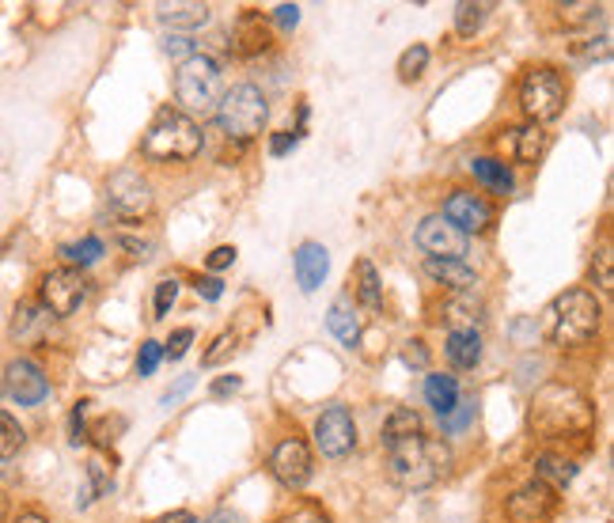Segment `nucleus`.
Listing matches in <instances>:
<instances>
[{
    "mask_svg": "<svg viewBox=\"0 0 614 523\" xmlns=\"http://www.w3.org/2000/svg\"><path fill=\"white\" fill-rule=\"evenodd\" d=\"M528 425L539 440H569L584 437L595 425V410L576 387L569 384H547L539 387L528 406Z\"/></svg>",
    "mask_w": 614,
    "mask_h": 523,
    "instance_id": "f257e3e1",
    "label": "nucleus"
},
{
    "mask_svg": "<svg viewBox=\"0 0 614 523\" xmlns=\"http://www.w3.org/2000/svg\"><path fill=\"white\" fill-rule=\"evenodd\" d=\"M448 463H451L448 444L433 437H409L403 444L387 448V474L403 490H429V485H436L448 474Z\"/></svg>",
    "mask_w": 614,
    "mask_h": 523,
    "instance_id": "f03ea898",
    "label": "nucleus"
},
{
    "mask_svg": "<svg viewBox=\"0 0 614 523\" xmlns=\"http://www.w3.org/2000/svg\"><path fill=\"white\" fill-rule=\"evenodd\" d=\"M600 304H595L592 292L584 289H569L562 296L554 300V304L547 307V334L554 345H565V349H573V345H584L595 338V331H600Z\"/></svg>",
    "mask_w": 614,
    "mask_h": 523,
    "instance_id": "7ed1b4c3",
    "label": "nucleus"
},
{
    "mask_svg": "<svg viewBox=\"0 0 614 523\" xmlns=\"http://www.w3.org/2000/svg\"><path fill=\"white\" fill-rule=\"evenodd\" d=\"M141 153L156 164H183L201 153V126L194 118H186L179 111H159L156 122L148 126Z\"/></svg>",
    "mask_w": 614,
    "mask_h": 523,
    "instance_id": "20e7f679",
    "label": "nucleus"
},
{
    "mask_svg": "<svg viewBox=\"0 0 614 523\" xmlns=\"http://www.w3.org/2000/svg\"><path fill=\"white\" fill-rule=\"evenodd\" d=\"M175 95L190 114H217L220 100H225V76H220V65L205 53H194L190 61H183L179 73H175Z\"/></svg>",
    "mask_w": 614,
    "mask_h": 523,
    "instance_id": "39448f33",
    "label": "nucleus"
},
{
    "mask_svg": "<svg viewBox=\"0 0 614 523\" xmlns=\"http://www.w3.org/2000/svg\"><path fill=\"white\" fill-rule=\"evenodd\" d=\"M266 118H270V103H266L262 87L254 84H236L217 106V122L231 140H254Z\"/></svg>",
    "mask_w": 614,
    "mask_h": 523,
    "instance_id": "423d86ee",
    "label": "nucleus"
},
{
    "mask_svg": "<svg viewBox=\"0 0 614 523\" xmlns=\"http://www.w3.org/2000/svg\"><path fill=\"white\" fill-rule=\"evenodd\" d=\"M520 106L523 114L531 118V126H542V122H554L565 106V80L558 69L542 65L531 69L520 84Z\"/></svg>",
    "mask_w": 614,
    "mask_h": 523,
    "instance_id": "0eeeda50",
    "label": "nucleus"
},
{
    "mask_svg": "<svg viewBox=\"0 0 614 523\" xmlns=\"http://www.w3.org/2000/svg\"><path fill=\"white\" fill-rule=\"evenodd\" d=\"M106 209L118 220H145L153 212V186L137 171H114L106 179Z\"/></svg>",
    "mask_w": 614,
    "mask_h": 523,
    "instance_id": "6e6552de",
    "label": "nucleus"
},
{
    "mask_svg": "<svg viewBox=\"0 0 614 523\" xmlns=\"http://www.w3.org/2000/svg\"><path fill=\"white\" fill-rule=\"evenodd\" d=\"M87 300V281L80 278V270L73 265H61V270H50L46 278H42V307H46L50 315L65 318L80 312V304Z\"/></svg>",
    "mask_w": 614,
    "mask_h": 523,
    "instance_id": "1a4fd4ad",
    "label": "nucleus"
},
{
    "mask_svg": "<svg viewBox=\"0 0 614 523\" xmlns=\"http://www.w3.org/2000/svg\"><path fill=\"white\" fill-rule=\"evenodd\" d=\"M315 448L323 451L326 459H345L357 448V425H353V414L345 410V406H331V410L319 414Z\"/></svg>",
    "mask_w": 614,
    "mask_h": 523,
    "instance_id": "9d476101",
    "label": "nucleus"
},
{
    "mask_svg": "<svg viewBox=\"0 0 614 523\" xmlns=\"http://www.w3.org/2000/svg\"><path fill=\"white\" fill-rule=\"evenodd\" d=\"M417 247H422L429 259H451V262H462L470 251L467 236H462L456 224H448L440 212H436V217H425L422 224H417Z\"/></svg>",
    "mask_w": 614,
    "mask_h": 523,
    "instance_id": "9b49d317",
    "label": "nucleus"
},
{
    "mask_svg": "<svg viewBox=\"0 0 614 523\" xmlns=\"http://www.w3.org/2000/svg\"><path fill=\"white\" fill-rule=\"evenodd\" d=\"M270 471L273 478L284 485V490H304V485L311 482V451L304 440H281L278 448H273V456H270Z\"/></svg>",
    "mask_w": 614,
    "mask_h": 523,
    "instance_id": "f8f14e48",
    "label": "nucleus"
},
{
    "mask_svg": "<svg viewBox=\"0 0 614 523\" xmlns=\"http://www.w3.org/2000/svg\"><path fill=\"white\" fill-rule=\"evenodd\" d=\"M440 217L448 220V224H456L462 236L486 232V228L493 224V206H489L482 193H475V190H451V198L444 201Z\"/></svg>",
    "mask_w": 614,
    "mask_h": 523,
    "instance_id": "ddd939ff",
    "label": "nucleus"
},
{
    "mask_svg": "<svg viewBox=\"0 0 614 523\" xmlns=\"http://www.w3.org/2000/svg\"><path fill=\"white\" fill-rule=\"evenodd\" d=\"M4 387H8V395H12L20 406H39L42 398L50 395L46 372L34 365V360H27V357H15L12 365H8V372H4Z\"/></svg>",
    "mask_w": 614,
    "mask_h": 523,
    "instance_id": "4468645a",
    "label": "nucleus"
},
{
    "mask_svg": "<svg viewBox=\"0 0 614 523\" xmlns=\"http://www.w3.org/2000/svg\"><path fill=\"white\" fill-rule=\"evenodd\" d=\"M554 490L550 485H542V482H528V485H520V490L512 493L509 498V520L512 523H542V520H550V512H554Z\"/></svg>",
    "mask_w": 614,
    "mask_h": 523,
    "instance_id": "2eb2a0df",
    "label": "nucleus"
},
{
    "mask_svg": "<svg viewBox=\"0 0 614 523\" xmlns=\"http://www.w3.org/2000/svg\"><path fill=\"white\" fill-rule=\"evenodd\" d=\"M331 273V254H326L323 243H304L296 251V281L304 292H315L323 285V278Z\"/></svg>",
    "mask_w": 614,
    "mask_h": 523,
    "instance_id": "dca6fc26",
    "label": "nucleus"
},
{
    "mask_svg": "<svg viewBox=\"0 0 614 523\" xmlns=\"http://www.w3.org/2000/svg\"><path fill=\"white\" fill-rule=\"evenodd\" d=\"M156 20L171 31H194V27L209 23V4L198 0H175V4H156Z\"/></svg>",
    "mask_w": 614,
    "mask_h": 523,
    "instance_id": "f3484780",
    "label": "nucleus"
},
{
    "mask_svg": "<svg viewBox=\"0 0 614 523\" xmlns=\"http://www.w3.org/2000/svg\"><path fill=\"white\" fill-rule=\"evenodd\" d=\"M440 315L448 318L456 331H475V326L486 318V304L475 296V292H456L451 300H444Z\"/></svg>",
    "mask_w": 614,
    "mask_h": 523,
    "instance_id": "a211bd4d",
    "label": "nucleus"
},
{
    "mask_svg": "<svg viewBox=\"0 0 614 523\" xmlns=\"http://www.w3.org/2000/svg\"><path fill=\"white\" fill-rule=\"evenodd\" d=\"M425 273L436 278L440 285H448L451 292H475L478 278L467 262H451V259H425Z\"/></svg>",
    "mask_w": 614,
    "mask_h": 523,
    "instance_id": "6ab92c4d",
    "label": "nucleus"
},
{
    "mask_svg": "<svg viewBox=\"0 0 614 523\" xmlns=\"http://www.w3.org/2000/svg\"><path fill=\"white\" fill-rule=\"evenodd\" d=\"M326 326H331V334L337 342L345 345H357L361 338V318H357V307H353L350 296H337L331 304V315H326Z\"/></svg>",
    "mask_w": 614,
    "mask_h": 523,
    "instance_id": "aec40b11",
    "label": "nucleus"
},
{
    "mask_svg": "<svg viewBox=\"0 0 614 523\" xmlns=\"http://www.w3.org/2000/svg\"><path fill=\"white\" fill-rule=\"evenodd\" d=\"M444 353H448L451 365L467 372L482 360V338H478V331H451L448 342H444Z\"/></svg>",
    "mask_w": 614,
    "mask_h": 523,
    "instance_id": "412c9836",
    "label": "nucleus"
},
{
    "mask_svg": "<svg viewBox=\"0 0 614 523\" xmlns=\"http://www.w3.org/2000/svg\"><path fill=\"white\" fill-rule=\"evenodd\" d=\"M50 318L53 315L42 304H20L15 307V318H12V334L20 342H39L42 334H46Z\"/></svg>",
    "mask_w": 614,
    "mask_h": 523,
    "instance_id": "4be33fe9",
    "label": "nucleus"
},
{
    "mask_svg": "<svg viewBox=\"0 0 614 523\" xmlns=\"http://www.w3.org/2000/svg\"><path fill=\"white\" fill-rule=\"evenodd\" d=\"M425 398H429V406L436 414H448V410H456V402H459V384H456V376H444V372H433L429 379H425Z\"/></svg>",
    "mask_w": 614,
    "mask_h": 523,
    "instance_id": "5701e85b",
    "label": "nucleus"
},
{
    "mask_svg": "<svg viewBox=\"0 0 614 523\" xmlns=\"http://www.w3.org/2000/svg\"><path fill=\"white\" fill-rule=\"evenodd\" d=\"M576 478V463H569L562 456H539L535 459V482L550 485V490H565Z\"/></svg>",
    "mask_w": 614,
    "mask_h": 523,
    "instance_id": "b1692460",
    "label": "nucleus"
},
{
    "mask_svg": "<svg viewBox=\"0 0 614 523\" xmlns=\"http://www.w3.org/2000/svg\"><path fill=\"white\" fill-rule=\"evenodd\" d=\"M542 153H547V133H542V126L512 129V156L520 159V164H535Z\"/></svg>",
    "mask_w": 614,
    "mask_h": 523,
    "instance_id": "393cba45",
    "label": "nucleus"
},
{
    "mask_svg": "<svg viewBox=\"0 0 614 523\" xmlns=\"http://www.w3.org/2000/svg\"><path fill=\"white\" fill-rule=\"evenodd\" d=\"M353 292H357V300L364 307H372L376 312L379 304H384V289H379V273L376 265H372L368 259L357 262V278H353Z\"/></svg>",
    "mask_w": 614,
    "mask_h": 523,
    "instance_id": "a878e982",
    "label": "nucleus"
},
{
    "mask_svg": "<svg viewBox=\"0 0 614 523\" xmlns=\"http://www.w3.org/2000/svg\"><path fill=\"white\" fill-rule=\"evenodd\" d=\"M470 171H475V179L482 182L486 190L512 193V171L501 164V159H475V164H470Z\"/></svg>",
    "mask_w": 614,
    "mask_h": 523,
    "instance_id": "bb28decb",
    "label": "nucleus"
},
{
    "mask_svg": "<svg viewBox=\"0 0 614 523\" xmlns=\"http://www.w3.org/2000/svg\"><path fill=\"white\" fill-rule=\"evenodd\" d=\"M409 437H422V418L414 410H391V418L384 421V444H403Z\"/></svg>",
    "mask_w": 614,
    "mask_h": 523,
    "instance_id": "cd10ccee",
    "label": "nucleus"
},
{
    "mask_svg": "<svg viewBox=\"0 0 614 523\" xmlns=\"http://www.w3.org/2000/svg\"><path fill=\"white\" fill-rule=\"evenodd\" d=\"M270 46V34H266V23H262V15H243L236 27V50L239 53H258V50H266Z\"/></svg>",
    "mask_w": 614,
    "mask_h": 523,
    "instance_id": "c85d7f7f",
    "label": "nucleus"
},
{
    "mask_svg": "<svg viewBox=\"0 0 614 523\" xmlns=\"http://www.w3.org/2000/svg\"><path fill=\"white\" fill-rule=\"evenodd\" d=\"M23 440H27L23 425L15 421L12 414H0V459H12V456H20Z\"/></svg>",
    "mask_w": 614,
    "mask_h": 523,
    "instance_id": "c756f323",
    "label": "nucleus"
},
{
    "mask_svg": "<svg viewBox=\"0 0 614 523\" xmlns=\"http://www.w3.org/2000/svg\"><path fill=\"white\" fill-rule=\"evenodd\" d=\"M486 12H489V4H470V0H462V4H456V31L462 39H470V34L486 23Z\"/></svg>",
    "mask_w": 614,
    "mask_h": 523,
    "instance_id": "7c9ffc66",
    "label": "nucleus"
},
{
    "mask_svg": "<svg viewBox=\"0 0 614 523\" xmlns=\"http://www.w3.org/2000/svg\"><path fill=\"white\" fill-rule=\"evenodd\" d=\"M425 65H429V46H422V42H414V46H409L403 57H398V76L406 80H417L425 73Z\"/></svg>",
    "mask_w": 614,
    "mask_h": 523,
    "instance_id": "2f4dec72",
    "label": "nucleus"
},
{
    "mask_svg": "<svg viewBox=\"0 0 614 523\" xmlns=\"http://www.w3.org/2000/svg\"><path fill=\"white\" fill-rule=\"evenodd\" d=\"M61 254H65V262H73V265H92L103 254V243L87 236V239H80V243L61 247Z\"/></svg>",
    "mask_w": 614,
    "mask_h": 523,
    "instance_id": "473e14b6",
    "label": "nucleus"
},
{
    "mask_svg": "<svg viewBox=\"0 0 614 523\" xmlns=\"http://www.w3.org/2000/svg\"><path fill=\"white\" fill-rule=\"evenodd\" d=\"M470 421H475V398H459L456 410L444 414V432H459V429H467Z\"/></svg>",
    "mask_w": 614,
    "mask_h": 523,
    "instance_id": "72a5a7b5",
    "label": "nucleus"
},
{
    "mask_svg": "<svg viewBox=\"0 0 614 523\" xmlns=\"http://www.w3.org/2000/svg\"><path fill=\"white\" fill-rule=\"evenodd\" d=\"M592 278H595V285H600L603 292H611V289H614V273H611V243H603L600 251H595Z\"/></svg>",
    "mask_w": 614,
    "mask_h": 523,
    "instance_id": "f704fd0d",
    "label": "nucleus"
},
{
    "mask_svg": "<svg viewBox=\"0 0 614 523\" xmlns=\"http://www.w3.org/2000/svg\"><path fill=\"white\" fill-rule=\"evenodd\" d=\"M236 342H239L236 334H231V331H225V334H220L217 342H212V349H209V353H205V357H201V365H205V368H217L220 360L228 357V353H236Z\"/></svg>",
    "mask_w": 614,
    "mask_h": 523,
    "instance_id": "c9c22d12",
    "label": "nucleus"
},
{
    "mask_svg": "<svg viewBox=\"0 0 614 523\" xmlns=\"http://www.w3.org/2000/svg\"><path fill=\"white\" fill-rule=\"evenodd\" d=\"M175 300H179V281H175V278L159 281V285H156V315L164 318L175 307Z\"/></svg>",
    "mask_w": 614,
    "mask_h": 523,
    "instance_id": "e433bc0d",
    "label": "nucleus"
},
{
    "mask_svg": "<svg viewBox=\"0 0 614 523\" xmlns=\"http://www.w3.org/2000/svg\"><path fill=\"white\" fill-rule=\"evenodd\" d=\"M159 357H164V345H159V342L141 345V353H137V372H141V376H153L156 365H159Z\"/></svg>",
    "mask_w": 614,
    "mask_h": 523,
    "instance_id": "4c0bfd02",
    "label": "nucleus"
},
{
    "mask_svg": "<svg viewBox=\"0 0 614 523\" xmlns=\"http://www.w3.org/2000/svg\"><path fill=\"white\" fill-rule=\"evenodd\" d=\"M87 482H92V498H103V493L111 490V474H106L103 459H92V463H87Z\"/></svg>",
    "mask_w": 614,
    "mask_h": 523,
    "instance_id": "58836bf2",
    "label": "nucleus"
},
{
    "mask_svg": "<svg viewBox=\"0 0 614 523\" xmlns=\"http://www.w3.org/2000/svg\"><path fill=\"white\" fill-rule=\"evenodd\" d=\"M600 12H603V8H595V4H562V20L565 23H589Z\"/></svg>",
    "mask_w": 614,
    "mask_h": 523,
    "instance_id": "ea45409f",
    "label": "nucleus"
},
{
    "mask_svg": "<svg viewBox=\"0 0 614 523\" xmlns=\"http://www.w3.org/2000/svg\"><path fill=\"white\" fill-rule=\"evenodd\" d=\"M190 342H194V331H190V326H183V331H175L171 334V342H167V357H171V360H179V357H186V349H190Z\"/></svg>",
    "mask_w": 614,
    "mask_h": 523,
    "instance_id": "a19ab883",
    "label": "nucleus"
},
{
    "mask_svg": "<svg viewBox=\"0 0 614 523\" xmlns=\"http://www.w3.org/2000/svg\"><path fill=\"white\" fill-rule=\"evenodd\" d=\"M164 53H171V57H186V61H190V57H194V42H190V39H183V34H167V39H164Z\"/></svg>",
    "mask_w": 614,
    "mask_h": 523,
    "instance_id": "79ce46f5",
    "label": "nucleus"
},
{
    "mask_svg": "<svg viewBox=\"0 0 614 523\" xmlns=\"http://www.w3.org/2000/svg\"><path fill=\"white\" fill-rule=\"evenodd\" d=\"M273 23H278V27H296L300 23V8L296 4H278V8H273Z\"/></svg>",
    "mask_w": 614,
    "mask_h": 523,
    "instance_id": "37998d69",
    "label": "nucleus"
},
{
    "mask_svg": "<svg viewBox=\"0 0 614 523\" xmlns=\"http://www.w3.org/2000/svg\"><path fill=\"white\" fill-rule=\"evenodd\" d=\"M231 262H236V247H217V251L209 254V270H225Z\"/></svg>",
    "mask_w": 614,
    "mask_h": 523,
    "instance_id": "c03bdc74",
    "label": "nucleus"
},
{
    "mask_svg": "<svg viewBox=\"0 0 614 523\" xmlns=\"http://www.w3.org/2000/svg\"><path fill=\"white\" fill-rule=\"evenodd\" d=\"M292 145H296V133H273V137H270V153L273 156H284Z\"/></svg>",
    "mask_w": 614,
    "mask_h": 523,
    "instance_id": "a18cd8bd",
    "label": "nucleus"
},
{
    "mask_svg": "<svg viewBox=\"0 0 614 523\" xmlns=\"http://www.w3.org/2000/svg\"><path fill=\"white\" fill-rule=\"evenodd\" d=\"M122 425H126L122 418H114V421H100V425H95V440H100V444L106 448V444H111V440H114V429H122Z\"/></svg>",
    "mask_w": 614,
    "mask_h": 523,
    "instance_id": "49530a36",
    "label": "nucleus"
},
{
    "mask_svg": "<svg viewBox=\"0 0 614 523\" xmlns=\"http://www.w3.org/2000/svg\"><path fill=\"white\" fill-rule=\"evenodd\" d=\"M239 387H243V379H239V376H225V379H217V384H212V395H236L239 391Z\"/></svg>",
    "mask_w": 614,
    "mask_h": 523,
    "instance_id": "de8ad7c7",
    "label": "nucleus"
},
{
    "mask_svg": "<svg viewBox=\"0 0 614 523\" xmlns=\"http://www.w3.org/2000/svg\"><path fill=\"white\" fill-rule=\"evenodd\" d=\"M198 292L205 300H220V292H225V285H220V278H201L198 281Z\"/></svg>",
    "mask_w": 614,
    "mask_h": 523,
    "instance_id": "09e8293b",
    "label": "nucleus"
},
{
    "mask_svg": "<svg viewBox=\"0 0 614 523\" xmlns=\"http://www.w3.org/2000/svg\"><path fill=\"white\" fill-rule=\"evenodd\" d=\"M84 410H87V402H76V410H73V444L84 440Z\"/></svg>",
    "mask_w": 614,
    "mask_h": 523,
    "instance_id": "8fccbe9b",
    "label": "nucleus"
},
{
    "mask_svg": "<svg viewBox=\"0 0 614 523\" xmlns=\"http://www.w3.org/2000/svg\"><path fill=\"white\" fill-rule=\"evenodd\" d=\"M425 349H422V342H409V349H406V365H417V368H425Z\"/></svg>",
    "mask_w": 614,
    "mask_h": 523,
    "instance_id": "3c124183",
    "label": "nucleus"
},
{
    "mask_svg": "<svg viewBox=\"0 0 614 523\" xmlns=\"http://www.w3.org/2000/svg\"><path fill=\"white\" fill-rule=\"evenodd\" d=\"M205 523H247V520L239 516V512H231V509H217V512H212V516L205 520Z\"/></svg>",
    "mask_w": 614,
    "mask_h": 523,
    "instance_id": "603ef678",
    "label": "nucleus"
},
{
    "mask_svg": "<svg viewBox=\"0 0 614 523\" xmlns=\"http://www.w3.org/2000/svg\"><path fill=\"white\" fill-rule=\"evenodd\" d=\"M190 384H194V379H190V376H186V379H183V384H179V387H175V391H171V395H164V406H175V402H179V398H183L186 391H190Z\"/></svg>",
    "mask_w": 614,
    "mask_h": 523,
    "instance_id": "864d4df0",
    "label": "nucleus"
},
{
    "mask_svg": "<svg viewBox=\"0 0 614 523\" xmlns=\"http://www.w3.org/2000/svg\"><path fill=\"white\" fill-rule=\"evenodd\" d=\"M156 523H201L198 516H190V512H171V516L156 520Z\"/></svg>",
    "mask_w": 614,
    "mask_h": 523,
    "instance_id": "5fc2aeb1",
    "label": "nucleus"
},
{
    "mask_svg": "<svg viewBox=\"0 0 614 523\" xmlns=\"http://www.w3.org/2000/svg\"><path fill=\"white\" fill-rule=\"evenodd\" d=\"M12 523H50V520L42 516V512H20V516H15Z\"/></svg>",
    "mask_w": 614,
    "mask_h": 523,
    "instance_id": "6e6d98bb",
    "label": "nucleus"
},
{
    "mask_svg": "<svg viewBox=\"0 0 614 523\" xmlns=\"http://www.w3.org/2000/svg\"><path fill=\"white\" fill-rule=\"evenodd\" d=\"M0 523H8V498L0 493Z\"/></svg>",
    "mask_w": 614,
    "mask_h": 523,
    "instance_id": "4d7b16f0",
    "label": "nucleus"
}]
</instances>
